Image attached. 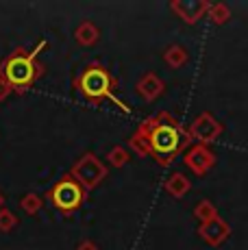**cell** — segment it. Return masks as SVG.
<instances>
[{"label": "cell", "instance_id": "1", "mask_svg": "<svg viewBox=\"0 0 248 250\" xmlns=\"http://www.w3.org/2000/svg\"><path fill=\"white\" fill-rule=\"evenodd\" d=\"M137 133L148 137L150 152L159 166H170L179 152H183L194 142L187 128H183L170 113H159L144 120L137 126Z\"/></svg>", "mask_w": 248, "mask_h": 250}, {"label": "cell", "instance_id": "2", "mask_svg": "<svg viewBox=\"0 0 248 250\" xmlns=\"http://www.w3.org/2000/svg\"><path fill=\"white\" fill-rule=\"evenodd\" d=\"M116 85H118V81L111 76V72L104 68L103 63H96V61H92V63L85 65V70L81 72L74 81L76 91H79L85 100H89V103L96 104V103H100V100L109 98L116 107H120L124 113H131V107L124 104L122 100L113 94Z\"/></svg>", "mask_w": 248, "mask_h": 250}, {"label": "cell", "instance_id": "3", "mask_svg": "<svg viewBox=\"0 0 248 250\" xmlns=\"http://www.w3.org/2000/svg\"><path fill=\"white\" fill-rule=\"evenodd\" d=\"M41 74H44V65L40 61H33L24 48H16L0 63V79L7 81L18 94H24Z\"/></svg>", "mask_w": 248, "mask_h": 250}, {"label": "cell", "instance_id": "4", "mask_svg": "<svg viewBox=\"0 0 248 250\" xmlns=\"http://www.w3.org/2000/svg\"><path fill=\"white\" fill-rule=\"evenodd\" d=\"M85 196H87V191L70 174H65L52 185V189L46 194V198H48L50 203L55 205V209H59L61 213H74V211L83 205Z\"/></svg>", "mask_w": 248, "mask_h": 250}, {"label": "cell", "instance_id": "5", "mask_svg": "<svg viewBox=\"0 0 248 250\" xmlns=\"http://www.w3.org/2000/svg\"><path fill=\"white\" fill-rule=\"evenodd\" d=\"M70 176H72L85 191H89L107 179V166H104L94 152H85V155L72 166Z\"/></svg>", "mask_w": 248, "mask_h": 250}, {"label": "cell", "instance_id": "6", "mask_svg": "<svg viewBox=\"0 0 248 250\" xmlns=\"http://www.w3.org/2000/svg\"><path fill=\"white\" fill-rule=\"evenodd\" d=\"M187 131H189V135H192L194 142L207 146V144L216 142V139L222 135V124L218 122L211 113H200L198 118L189 124Z\"/></svg>", "mask_w": 248, "mask_h": 250}, {"label": "cell", "instance_id": "7", "mask_svg": "<svg viewBox=\"0 0 248 250\" xmlns=\"http://www.w3.org/2000/svg\"><path fill=\"white\" fill-rule=\"evenodd\" d=\"M183 161L194 174L203 176L216 166V155H213V152L209 150V146H205V144H194L192 148H187Z\"/></svg>", "mask_w": 248, "mask_h": 250}, {"label": "cell", "instance_id": "8", "mask_svg": "<svg viewBox=\"0 0 248 250\" xmlns=\"http://www.w3.org/2000/svg\"><path fill=\"white\" fill-rule=\"evenodd\" d=\"M170 9H172L183 22L196 24L205 13H209L211 4H209L207 0H174V2L170 4Z\"/></svg>", "mask_w": 248, "mask_h": 250}, {"label": "cell", "instance_id": "9", "mask_svg": "<svg viewBox=\"0 0 248 250\" xmlns=\"http://www.w3.org/2000/svg\"><path fill=\"white\" fill-rule=\"evenodd\" d=\"M228 235H231V227H228V222H224L222 218L198 227V237L203 239V242H207L209 246H220Z\"/></svg>", "mask_w": 248, "mask_h": 250}, {"label": "cell", "instance_id": "10", "mask_svg": "<svg viewBox=\"0 0 248 250\" xmlns=\"http://www.w3.org/2000/svg\"><path fill=\"white\" fill-rule=\"evenodd\" d=\"M135 89H137V94H140L144 100H148V103H152V100H157L161 94H164L165 83H164V81H161L157 74H152V72H148V74H144L140 81H137Z\"/></svg>", "mask_w": 248, "mask_h": 250}, {"label": "cell", "instance_id": "11", "mask_svg": "<svg viewBox=\"0 0 248 250\" xmlns=\"http://www.w3.org/2000/svg\"><path fill=\"white\" fill-rule=\"evenodd\" d=\"M74 40H76V44H79V46L89 48V46H94L100 40V31L96 28V24H94V22L85 20V22H81L79 26H76Z\"/></svg>", "mask_w": 248, "mask_h": 250}, {"label": "cell", "instance_id": "12", "mask_svg": "<svg viewBox=\"0 0 248 250\" xmlns=\"http://www.w3.org/2000/svg\"><path fill=\"white\" fill-rule=\"evenodd\" d=\"M189 189H192V183H189V179L185 174H181V172H174V174L165 181V191H168L172 198H183Z\"/></svg>", "mask_w": 248, "mask_h": 250}, {"label": "cell", "instance_id": "13", "mask_svg": "<svg viewBox=\"0 0 248 250\" xmlns=\"http://www.w3.org/2000/svg\"><path fill=\"white\" fill-rule=\"evenodd\" d=\"M187 59H189V55H187V50H185L183 46H179V44H174V46H170L168 50L164 52V61L170 65V68H181V65H185L187 63Z\"/></svg>", "mask_w": 248, "mask_h": 250}, {"label": "cell", "instance_id": "14", "mask_svg": "<svg viewBox=\"0 0 248 250\" xmlns=\"http://www.w3.org/2000/svg\"><path fill=\"white\" fill-rule=\"evenodd\" d=\"M194 215H196V220H200V224L213 222V220L220 218V215H218L216 205H213L211 200H200V203L194 207Z\"/></svg>", "mask_w": 248, "mask_h": 250}, {"label": "cell", "instance_id": "15", "mask_svg": "<svg viewBox=\"0 0 248 250\" xmlns=\"http://www.w3.org/2000/svg\"><path fill=\"white\" fill-rule=\"evenodd\" d=\"M128 148H131L133 152H135L137 157H148L152 155L150 152V144H148V137L142 135V133H133L131 139H128Z\"/></svg>", "mask_w": 248, "mask_h": 250}, {"label": "cell", "instance_id": "16", "mask_svg": "<svg viewBox=\"0 0 248 250\" xmlns=\"http://www.w3.org/2000/svg\"><path fill=\"white\" fill-rule=\"evenodd\" d=\"M41 205H44L41 196L33 194V191L24 194V196H22V200H20V209H24V213H26V215H35L37 211L41 209Z\"/></svg>", "mask_w": 248, "mask_h": 250}, {"label": "cell", "instance_id": "17", "mask_svg": "<svg viewBox=\"0 0 248 250\" xmlns=\"http://www.w3.org/2000/svg\"><path fill=\"white\" fill-rule=\"evenodd\" d=\"M107 161L111 163L113 167H124L131 161V155H128V150L124 146H113L111 150L107 152Z\"/></svg>", "mask_w": 248, "mask_h": 250}, {"label": "cell", "instance_id": "18", "mask_svg": "<svg viewBox=\"0 0 248 250\" xmlns=\"http://www.w3.org/2000/svg\"><path fill=\"white\" fill-rule=\"evenodd\" d=\"M209 18H211L213 24H224L228 18H231V9H228V4H224V2L211 4V9H209Z\"/></svg>", "mask_w": 248, "mask_h": 250}, {"label": "cell", "instance_id": "19", "mask_svg": "<svg viewBox=\"0 0 248 250\" xmlns=\"http://www.w3.org/2000/svg\"><path fill=\"white\" fill-rule=\"evenodd\" d=\"M18 227V215L13 213L11 209H0V230L2 233H9V230H13Z\"/></svg>", "mask_w": 248, "mask_h": 250}, {"label": "cell", "instance_id": "20", "mask_svg": "<svg viewBox=\"0 0 248 250\" xmlns=\"http://www.w3.org/2000/svg\"><path fill=\"white\" fill-rule=\"evenodd\" d=\"M11 91H13V87H11V85H9V83H7V81H4V79H0V103H2V100H7Z\"/></svg>", "mask_w": 248, "mask_h": 250}, {"label": "cell", "instance_id": "21", "mask_svg": "<svg viewBox=\"0 0 248 250\" xmlns=\"http://www.w3.org/2000/svg\"><path fill=\"white\" fill-rule=\"evenodd\" d=\"M76 250H98V246L94 242H89V239H85V242H81L79 246H76Z\"/></svg>", "mask_w": 248, "mask_h": 250}, {"label": "cell", "instance_id": "22", "mask_svg": "<svg viewBox=\"0 0 248 250\" xmlns=\"http://www.w3.org/2000/svg\"><path fill=\"white\" fill-rule=\"evenodd\" d=\"M4 207V196H2V191H0V209Z\"/></svg>", "mask_w": 248, "mask_h": 250}]
</instances>
